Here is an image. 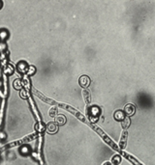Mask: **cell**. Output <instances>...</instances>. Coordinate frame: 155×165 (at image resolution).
Returning <instances> with one entry per match:
<instances>
[{"instance_id":"obj_4","label":"cell","mask_w":155,"mask_h":165,"mask_svg":"<svg viewBox=\"0 0 155 165\" xmlns=\"http://www.w3.org/2000/svg\"><path fill=\"white\" fill-rule=\"evenodd\" d=\"M127 137H128V132L126 130H123L122 135H121L120 141H119V148L121 150H123L126 147V142H127Z\"/></svg>"},{"instance_id":"obj_7","label":"cell","mask_w":155,"mask_h":165,"mask_svg":"<svg viewBox=\"0 0 155 165\" xmlns=\"http://www.w3.org/2000/svg\"><path fill=\"white\" fill-rule=\"evenodd\" d=\"M18 71H20V73H25V71H27L28 69V66L27 64L25 63V62H20L19 64H18V67H17Z\"/></svg>"},{"instance_id":"obj_20","label":"cell","mask_w":155,"mask_h":165,"mask_svg":"<svg viewBox=\"0 0 155 165\" xmlns=\"http://www.w3.org/2000/svg\"><path fill=\"white\" fill-rule=\"evenodd\" d=\"M0 86H1V82H0Z\"/></svg>"},{"instance_id":"obj_18","label":"cell","mask_w":155,"mask_h":165,"mask_svg":"<svg viewBox=\"0 0 155 165\" xmlns=\"http://www.w3.org/2000/svg\"><path fill=\"white\" fill-rule=\"evenodd\" d=\"M103 165H113V163L111 161H106V162L103 163Z\"/></svg>"},{"instance_id":"obj_13","label":"cell","mask_w":155,"mask_h":165,"mask_svg":"<svg viewBox=\"0 0 155 165\" xmlns=\"http://www.w3.org/2000/svg\"><path fill=\"white\" fill-rule=\"evenodd\" d=\"M35 71H36L35 67H33V66L28 67V69H27V73H28V74H30V75H31V74H34Z\"/></svg>"},{"instance_id":"obj_14","label":"cell","mask_w":155,"mask_h":165,"mask_svg":"<svg viewBox=\"0 0 155 165\" xmlns=\"http://www.w3.org/2000/svg\"><path fill=\"white\" fill-rule=\"evenodd\" d=\"M56 114H57V109L56 108H51V109L50 110V115L51 116V117H54Z\"/></svg>"},{"instance_id":"obj_2","label":"cell","mask_w":155,"mask_h":165,"mask_svg":"<svg viewBox=\"0 0 155 165\" xmlns=\"http://www.w3.org/2000/svg\"><path fill=\"white\" fill-rule=\"evenodd\" d=\"M79 83L82 88H87L90 85V78L87 75H82L80 77Z\"/></svg>"},{"instance_id":"obj_3","label":"cell","mask_w":155,"mask_h":165,"mask_svg":"<svg viewBox=\"0 0 155 165\" xmlns=\"http://www.w3.org/2000/svg\"><path fill=\"white\" fill-rule=\"evenodd\" d=\"M89 113H90V117H91V118H94V120H95V121H97L98 117H99V116H100V113H101L100 108L98 107V106H92L91 108H90Z\"/></svg>"},{"instance_id":"obj_17","label":"cell","mask_w":155,"mask_h":165,"mask_svg":"<svg viewBox=\"0 0 155 165\" xmlns=\"http://www.w3.org/2000/svg\"><path fill=\"white\" fill-rule=\"evenodd\" d=\"M20 97H22V98H24V99H26V98H27L26 93H25V92H22V93H20Z\"/></svg>"},{"instance_id":"obj_6","label":"cell","mask_w":155,"mask_h":165,"mask_svg":"<svg viewBox=\"0 0 155 165\" xmlns=\"http://www.w3.org/2000/svg\"><path fill=\"white\" fill-rule=\"evenodd\" d=\"M113 118H115V120L117 121V122H122L124 118H125L124 111H122V110H116L115 114H113Z\"/></svg>"},{"instance_id":"obj_1","label":"cell","mask_w":155,"mask_h":165,"mask_svg":"<svg viewBox=\"0 0 155 165\" xmlns=\"http://www.w3.org/2000/svg\"><path fill=\"white\" fill-rule=\"evenodd\" d=\"M136 112V106L132 104H128L124 106V114L127 115L128 117L130 116H133Z\"/></svg>"},{"instance_id":"obj_10","label":"cell","mask_w":155,"mask_h":165,"mask_svg":"<svg viewBox=\"0 0 155 165\" xmlns=\"http://www.w3.org/2000/svg\"><path fill=\"white\" fill-rule=\"evenodd\" d=\"M55 122L57 125L59 126H62V125H64V124L66 123V117L65 116H63V115H59L56 117V119H55Z\"/></svg>"},{"instance_id":"obj_15","label":"cell","mask_w":155,"mask_h":165,"mask_svg":"<svg viewBox=\"0 0 155 165\" xmlns=\"http://www.w3.org/2000/svg\"><path fill=\"white\" fill-rule=\"evenodd\" d=\"M8 68H9V69H6V71H5V73H9V74H11L13 73V71H14V68L11 66V65H8Z\"/></svg>"},{"instance_id":"obj_16","label":"cell","mask_w":155,"mask_h":165,"mask_svg":"<svg viewBox=\"0 0 155 165\" xmlns=\"http://www.w3.org/2000/svg\"><path fill=\"white\" fill-rule=\"evenodd\" d=\"M6 48V45L4 43H0V50H4Z\"/></svg>"},{"instance_id":"obj_8","label":"cell","mask_w":155,"mask_h":165,"mask_svg":"<svg viewBox=\"0 0 155 165\" xmlns=\"http://www.w3.org/2000/svg\"><path fill=\"white\" fill-rule=\"evenodd\" d=\"M121 160H122V158H121L119 154H115L112 158V161L111 162L113 163V165H119L121 163Z\"/></svg>"},{"instance_id":"obj_11","label":"cell","mask_w":155,"mask_h":165,"mask_svg":"<svg viewBox=\"0 0 155 165\" xmlns=\"http://www.w3.org/2000/svg\"><path fill=\"white\" fill-rule=\"evenodd\" d=\"M8 37H9V33H8L6 30L0 31V40H1V41H6L8 39Z\"/></svg>"},{"instance_id":"obj_9","label":"cell","mask_w":155,"mask_h":165,"mask_svg":"<svg viewBox=\"0 0 155 165\" xmlns=\"http://www.w3.org/2000/svg\"><path fill=\"white\" fill-rule=\"evenodd\" d=\"M130 124H131V120L129 119V117H125L124 120L121 122V127H122L123 130H126L130 127Z\"/></svg>"},{"instance_id":"obj_19","label":"cell","mask_w":155,"mask_h":165,"mask_svg":"<svg viewBox=\"0 0 155 165\" xmlns=\"http://www.w3.org/2000/svg\"><path fill=\"white\" fill-rule=\"evenodd\" d=\"M0 7H1V2H0Z\"/></svg>"},{"instance_id":"obj_12","label":"cell","mask_w":155,"mask_h":165,"mask_svg":"<svg viewBox=\"0 0 155 165\" xmlns=\"http://www.w3.org/2000/svg\"><path fill=\"white\" fill-rule=\"evenodd\" d=\"M14 87H15V89H17V90L22 89V81H20V79H16L14 82Z\"/></svg>"},{"instance_id":"obj_5","label":"cell","mask_w":155,"mask_h":165,"mask_svg":"<svg viewBox=\"0 0 155 165\" xmlns=\"http://www.w3.org/2000/svg\"><path fill=\"white\" fill-rule=\"evenodd\" d=\"M46 130H48V131L51 133V134H53V133L57 132L58 125L54 122H51V123L48 124V126H46Z\"/></svg>"}]
</instances>
